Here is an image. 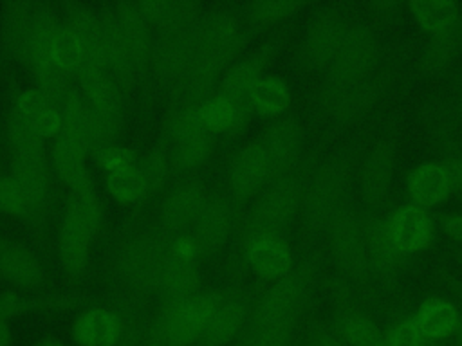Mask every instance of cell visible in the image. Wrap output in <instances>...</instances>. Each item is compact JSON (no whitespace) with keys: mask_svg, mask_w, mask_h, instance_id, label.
<instances>
[{"mask_svg":"<svg viewBox=\"0 0 462 346\" xmlns=\"http://www.w3.org/2000/svg\"><path fill=\"white\" fill-rule=\"evenodd\" d=\"M114 9L130 52L137 77L143 79L150 72L152 54H153V27L141 14L135 0H117Z\"/></svg>","mask_w":462,"mask_h":346,"instance_id":"25","label":"cell"},{"mask_svg":"<svg viewBox=\"0 0 462 346\" xmlns=\"http://www.w3.org/2000/svg\"><path fill=\"white\" fill-rule=\"evenodd\" d=\"M350 25L334 7H323L309 20L301 45L300 61L310 70H327L343 45Z\"/></svg>","mask_w":462,"mask_h":346,"instance_id":"11","label":"cell"},{"mask_svg":"<svg viewBox=\"0 0 462 346\" xmlns=\"http://www.w3.org/2000/svg\"><path fill=\"white\" fill-rule=\"evenodd\" d=\"M372 7H374V13L377 14V18H383V20H390L397 14L395 2H375V4H372Z\"/></svg>","mask_w":462,"mask_h":346,"instance_id":"54","label":"cell"},{"mask_svg":"<svg viewBox=\"0 0 462 346\" xmlns=\"http://www.w3.org/2000/svg\"><path fill=\"white\" fill-rule=\"evenodd\" d=\"M143 346H159V344H157V342H155V341H152V339H150V337H146V342H144V344H143Z\"/></svg>","mask_w":462,"mask_h":346,"instance_id":"59","label":"cell"},{"mask_svg":"<svg viewBox=\"0 0 462 346\" xmlns=\"http://www.w3.org/2000/svg\"><path fill=\"white\" fill-rule=\"evenodd\" d=\"M346 187L348 166L345 160H327L314 169V173L303 184L300 207L307 231H328L334 218L346 207Z\"/></svg>","mask_w":462,"mask_h":346,"instance_id":"8","label":"cell"},{"mask_svg":"<svg viewBox=\"0 0 462 346\" xmlns=\"http://www.w3.org/2000/svg\"><path fill=\"white\" fill-rule=\"evenodd\" d=\"M13 344V330L9 321H0V346H11Z\"/></svg>","mask_w":462,"mask_h":346,"instance_id":"55","label":"cell"},{"mask_svg":"<svg viewBox=\"0 0 462 346\" xmlns=\"http://www.w3.org/2000/svg\"><path fill=\"white\" fill-rule=\"evenodd\" d=\"M0 279L29 292L43 290L49 283L47 270L34 250L7 236H0Z\"/></svg>","mask_w":462,"mask_h":346,"instance_id":"21","label":"cell"},{"mask_svg":"<svg viewBox=\"0 0 462 346\" xmlns=\"http://www.w3.org/2000/svg\"><path fill=\"white\" fill-rule=\"evenodd\" d=\"M215 142H217V135L208 130L195 132L171 141V153H170L171 169L182 175H188L199 169L213 153Z\"/></svg>","mask_w":462,"mask_h":346,"instance_id":"39","label":"cell"},{"mask_svg":"<svg viewBox=\"0 0 462 346\" xmlns=\"http://www.w3.org/2000/svg\"><path fill=\"white\" fill-rule=\"evenodd\" d=\"M363 232L368 254L370 272L379 278H390L401 265V254L397 252L386 227V220L377 218L374 213H366L363 218Z\"/></svg>","mask_w":462,"mask_h":346,"instance_id":"34","label":"cell"},{"mask_svg":"<svg viewBox=\"0 0 462 346\" xmlns=\"http://www.w3.org/2000/svg\"><path fill=\"white\" fill-rule=\"evenodd\" d=\"M251 305L240 292L224 294L222 303L211 315L197 346H227L231 344L249 323Z\"/></svg>","mask_w":462,"mask_h":346,"instance_id":"29","label":"cell"},{"mask_svg":"<svg viewBox=\"0 0 462 346\" xmlns=\"http://www.w3.org/2000/svg\"><path fill=\"white\" fill-rule=\"evenodd\" d=\"M292 96L291 88L285 83V79L278 76L265 74L249 92L247 103L253 114L260 117H269V119H278L282 117L289 106H291Z\"/></svg>","mask_w":462,"mask_h":346,"instance_id":"38","label":"cell"},{"mask_svg":"<svg viewBox=\"0 0 462 346\" xmlns=\"http://www.w3.org/2000/svg\"><path fill=\"white\" fill-rule=\"evenodd\" d=\"M34 9L36 2L32 0H7L2 4L0 50L5 58L22 65L27 61Z\"/></svg>","mask_w":462,"mask_h":346,"instance_id":"26","label":"cell"},{"mask_svg":"<svg viewBox=\"0 0 462 346\" xmlns=\"http://www.w3.org/2000/svg\"><path fill=\"white\" fill-rule=\"evenodd\" d=\"M428 346H442V344H437V342H428Z\"/></svg>","mask_w":462,"mask_h":346,"instance_id":"61","label":"cell"},{"mask_svg":"<svg viewBox=\"0 0 462 346\" xmlns=\"http://www.w3.org/2000/svg\"><path fill=\"white\" fill-rule=\"evenodd\" d=\"M460 317L458 308L444 297H430L422 301L415 314V321L428 342H437L453 335Z\"/></svg>","mask_w":462,"mask_h":346,"instance_id":"37","label":"cell"},{"mask_svg":"<svg viewBox=\"0 0 462 346\" xmlns=\"http://www.w3.org/2000/svg\"><path fill=\"white\" fill-rule=\"evenodd\" d=\"M245 265L262 279L278 281L292 270V252L283 236H258L242 241Z\"/></svg>","mask_w":462,"mask_h":346,"instance_id":"28","label":"cell"},{"mask_svg":"<svg viewBox=\"0 0 462 346\" xmlns=\"http://www.w3.org/2000/svg\"><path fill=\"white\" fill-rule=\"evenodd\" d=\"M14 112L42 139H54L61 130L60 105L36 86L23 88L13 101Z\"/></svg>","mask_w":462,"mask_h":346,"instance_id":"30","label":"cell"},{"mask_svg":"<svg viewBox=\"0 0 462 346\" xmlns=\"http://www.w3.org/2000/svg\"><path fill=\"white\" fill-rule=\"evenodd\" d=\"M209 198L199 177H184L164 195L159 207V227L171 238L188 234Z\"/></svg>","mask_w":462,"mask_h":346,"instance_id":"13","label":"cell"},{"mask_svg":"<svg viewBox=\"0 0 462 346\" xmlns=\"http://www.w3.org/2000/svg\"><path fill=\"white\" fill-rule=\"evenodd\" d=\"M204 13L206 5L199 0H166L164 11L155 25L157 34L189 31L199 23Z\"/></svg>","mask_w":462,"mask_h":346,"instance_id":"44","label":"cell"},{"mask_svg":"<svg viewBox=\"0 0 462 346\" xmlns=\"http://www.w3.org/2000/svg\"><path fill=\"white\" fill-rule=\"evenodd\" d=\"M377 38L365 23L350 25L337 56L325 72L318 90V103H323L356 85L375 72Z\"/></svg>","mask_w":462,"mask_h":346,"instance_id":"7","label":"cell"},{"mask_svg":"<svg viewBox=\"0 0 462 346\" xmlns=\"http://www.w3.org/2000/svg\"><path fill=\"white\" fill-rule=\"evenodd\" d=\"M128 319L103 305L83 308L72 323V339L78 346H119L128 330Z\"/></svg>","mask_w":462,"mask_h":346,"instance_id":"22","label":"cell"},{"mask_svg":"<svg viewBox=\"0 0 462 346\" xmlns=\"http://www.w3.org/2000/svg\"><path fill=\"white\" fill-rule=\"evenodd\" d=\"M105 187L108 195L123 205H134L150 195V187L139 168V162L108 171Z\"/></svg>","mask_w":462,"mask_h":346,"instance_id":"42","label":"cell"},{"mask_svg":"<svg viewBox=\"0 0 462 346\" xmlns=\"http://www.w3.org/2000/svg\"><path fill=\"white\" fill-rule=\"evenodd\" d=\"M236 202L222 193L209 195L200 216L191 229V236L200 256L217 254L227 243L236 227Z\"/></svg>","mask_w":462,"mask_h":346,"instance_id":"19","label":"cell"},{"mask_svg":"<svg viewBox=\"0 0 462 346\" xmlns=\"http://www.w3.org/2000/svg\"><path fill=\"white\" fill-rule=\"evenodd\" d=\"M222 299L220 290H200L180 303L161 305L146 337L159 346H197Z\"/></svg>","mask_w":462,"mask_h":346,"instance_id":"4","label":"cell"},{"mask_svg":"<svg viewBox=\"0 0 462 346\" xmlns=\"http://www.w3.org/2000/svg\"><path fill=\"white\" fill-rule=\"evenodd\" d=\"M249 41V32L244 31L235 41L222 47L197 49L195 61L186 77L170 90V110L197 106L215 94L227 68L238 59Z\"/></svg>","mask_w":462,"mask_h":346,"instance_id":"6","label":"cell"},{"mask_svg":"<svg viewBox=\"0 0 462 346\" xmlns=\"http://www.w3.org/2000/svg\"><path fill=\"white\" fill-rule=\"evenodd\" d=\"M328 240L332 256L350 279L363 283L370 274L363 222L357 213L345 207L328 227Z\"/></svg>","mask_w":462,"mask_h":346,"instance_id":"12","label":"cell"},{"mask_svg":"<svg viewBox=\"0 0 462 346\" xmlns=\"http://www.w3.org/2000/svg\"><path fill=\"white\" fill-rule=\"evenodd\" d=\"M137 339H139L137 328L130 323V324H128V330H126V335H125V339L121 341L119 346H137Z\"/></svg>","mask_w":462,"mask_h":346,"instance_id":"56","label":"cell"},{"mask_svg":"<svg viewBox=\"0 0 462 346\" xmlns=\"http://www.w3.org/2000/svg\"><path fill=\"white\" fill-rule=\"evenodd\" d=\"M305 7L301 0H254L245 5V18L253 27H271L294 16Z\"/></svg>","mask_w":462,"mask_h":346,"instance_id":"45","label":"cell"},{"mask_svg":"<svg viewBox=\"0 0 462 346\" xmlns=\"http://www.w3.org/2000/svg\"><path fill=\"white\" fill-rule=\"evenodd\" d=\"M269 164L271 180L292 173L303 146V133L300 123L291 115L273 119L260 139Z\"/></svg>","mask_w":462,"mask_h":346,"instance_id":"23","label":"cell"},{"mask_svg":"<svg viewBox=\"0 0 462 346\" xmlns=\"http://www.w3.org/2000/svg\"><path fill=\"white\" fill-rule=\"evenodd\" d=\"M462 52V18L449 31L430 38L420 54L419 67L424 76L437 77L444 74L458 59Z\"/></svg>","mask_w":462,"mask_h":346,"instance_id":"36","label":"cell"},{"mask_svg":"<svg viewBox=\"0 0 462 346\" xmlns=\"http://www.w3.org/2000/svg\"><path fill=\"white\" fill-rule=\"evenodd\" d=\"M92 299L76 294H22L18 290L0 292V321H11L16 315L45 310H69L81 308Z\"/></svg>","mask_w":462,"mask_h":346,"instance_id":"33","label":"cell"},{"mask_svg":"<svg viewBox=\"0 0 462 346\" xmlns=\"http://www.w3.org/2000/svg\"><path fill=\"white\" fill-rule=\"evenodd\" d=\"M5 141L9 146V175L20 186L32 209L36 223L43 220L51 196V155L42 139L23 119L9 108L5 117Z\"/></svg>","mask_w":462,"mask_h":346,"instance_id":"1","label":"cell"},{"mask_svg":"<svg viewBox=\"0 0 462 346\" xmlns=\"http://www.w3.org/2000/svg\"><path fill=\"white\" fill-rule=\"evenodd\" d=\"M34 346H67V344L61 342V341H58V339H43V341L36 342Z\"/></svg>","mask_w":462,"mask_h":346,"instance_id":"57","label":"cell"},{"mask_svg":"<svg viewBox=\"0 0 462 346\" xmlns=\"http://www.w3.org/2000/svg\"><path fill=\"white\" fill-rule=\"evenodd\" d=\"M383 346H428V339L420 332L415 317H406L384 332Z\"/></svg>","mask_w":462,"mask_h":346,"instance_id":"48","label":"cell"},{"mask_svg":"<svg viewBox=\"0 0 462 346\" xmlns=\"http://www.w3.org/2000/svg\"><path fill=\"white\" fill-rule=\"evenodd\" d=\"M0 213L14 220L36 225L29 200L9 173L0 175Z\"/></svg>","mask_w":462,"mask_h":346,"instance_id":"46","label":"cell"},{"mask_svg":"<svg viewBox=\"0 0 462 346\" xmlns=\"http://www.w3.org/2000/svg\"><path fill=\"white\" fill-rule=\"evenodd\" d=\"M101 29V59L108 76L117 83L123 94H130L139 77L134 68L126 41L114 9V4H103L97 9Z\"/></svg>","mask_w":462,"mask_h":346,"instance_id":"16","label":"cell"},{"mask_svg":"<svg viewBox=\"0 0 462 346\" xmlns=\"http://www.w3.org/2000/svg\"><path fill=\"white\" fill-rule=\"evenodd\" d=\"M76 79L79 85V92L83 94L87 105L94 114L123 123L125 94L106 70L87 72L78 76Z\"/></svg>","mask_w":462,"mask_h":346,"instance_id":"32","label":"cell"},{"mask_svg":"<svg viewBox=\"0 0 462 346\" xmlns=\"http://www.w3.org/2000/svg\"><path fill=\"white\" fill-rule=\"evenodd\" d=\"M442 227L444 231L455 238V240H460L462 241V213H453V214H448L442 222Z\"/></svg>","mask_w":462,"mask_h":346,"instance_id":"53","label":"cell"},{"mask_svg":"<svg viewBox=\"0 0 462 346\" xmlns=\"http://www.w3.org/2000/svg\"><path fill=\"white\" fill-rule=\"evenodd\" d=\"M440 164L444 166L453 191H457L462 196V150L458 144H451L439 150Z\"/></svg>","mask_w":462,"mask_h":346,"instance_id":"50","label":"cell"},{"mask_svg":"<svg viewBox=\"0 0 462 346\" xmlns=\"http://www.w3.org/2000/svg\"><path fill=\"white\" fill-rule=\"evenodd\" d=\"M271 182V164L258 141L240 146L227 166V186L235 202H245L256 196Z\"/></svg>","mask_w":462,"mask_h":346,"instance_id":"18","label":"cell"},{"mask_svg":"<svg viewBox=\"0 0 462 346\" xmlns=\"http://www.w3.org/2000/svg\"><path fill=\"white\" fill-rule=\"evenodd\" d=\"M139 168L148 182L150 187V195L161 191L166 182H168V175L171 171V162H170V155L161 148H153L150 150L143 160H139Z\"/></svg>","mask_w":462,"mask_h":346,"instance_id":"47","label":"cell"},{"mask_svg":"<svg viewBox=\"0 0 462 346\" xmlns=\"http://www.w3.org/2000/svg\"><path fill=\"white\" fill-rule=\"evenodd\" d=\"M197 114L204 128L217 137L222 133L229 137L240 135L253 117L249 105H240L220 92L197 105Z\"/></svg>","mask_w":462,"mask_h":346,"instance_id":"31","label":"cell"},{"mask_svg":"<svg viewBox=\"0 0 462 346\" xmlns=\"http://www.w3.org/2000/svg\"><path fill=\"white\" fill-rule=\"evenodd\" d=\"M408 195L415 205L424 209L442 204L451 193L449 177L440 162H422L415 166L406 180Z\"/></svg>","mask_w":462,"mask_h":346,"instance_id":"35","label":"cell"},{"mask_svg":"<svg viewBox=\"0 0 462 346\" xmlns=\"http://www.w3.org/2000/svg\"><path fill=\"white\" fill-rule=\"evenodd\" d=\"M395 155V142L390 137H384L374 142V146L365 157L359 175V189L365 204L370 209L383 207L392 191Z\"/></svg>","mask_w":462,"mask_h":346,"instance_id":"20","label":"cell"},{"mask_svg":"<svg viewBox=\"0 0 462 346\" xmlns=\"http://www.w3.org/2000/svg\"><path fill=\"white\" fill-rule=\"evenodd\" d=\"M199 258L200 252L191 232L171 240L166 267L157 290L161 305L180 303L202 290Z\"/></svg>","mask_w":462,"mask_h":346,"instance_id":"10","label":"cell"},{"mask_svg":"<svg viewBox=\"0 0 462 346\" xmlns=\"http://www.w3.org/2000/svg\"><path fill=\"white\" fill-rule=\"evenodd\" d=\"M388 74H372L359 85L318 103L325 115L337 126H350L363 121L384 97L388 88Z\"/></svg>","mask_w":462,"mask_h":346,"instance_id":"15","label":"cell"},{"mask_svg":"<svg viewBox=\"0 0 462 346\" xmlns=\"http://www.w3.org/2000/svg\"><path fill=\"white\" fill-rule=\"evenodd\" d=\"M310 279L312 269L305 265L273 281L251 308L245 330L260 326H296L309 294Z\"/></svg>","mask_w":462,"mask_h":346,"instance_id":"9","label":"cell"},{"mask_svg":"<svg viewBox=\"0 0 462 346\" xmlns=\"http://www.w3.org/2000/svg\"><path fill=\"white\" fill-rule=\"evenodd\" d=\"M455 337H457V344H458V346H462V317H460V321H458V326H457Z\"/></svg>","mask_w":462,"mask_h":346,"instance_id":"58","label":"cell"},{"mask_svg":"<svg viewBox=\"0 0 462 346\" xmlns=\"http://www.w3.org/2000/svg\"><path fill=\"white\" fill-rule=\"evenodd\" d=\"M309 344L310 346H346L334 330L316 323L309 330Z\"/></svg>","mask_w":462,"mask_h":346,"instance_id":"52","label":"cell"},{"mask_svg":"<svg viewBox=\"0 0 462 346\" xmlns=\"http://www.w3.org/2000/svg\"><path fill=\"white\" fill-rule=\"evenodd\" d=\"M282 45H283V36L276 34L271 40L258 45L249 54H245L244 58L236 59L224 74L217 92L224 94L226 97L240 105H249L247 96L251 88L265 76V70L271 67V63L278 56Z\"/></svg>","mask_w":462,"mask_h":346,"instance_id":"17","label":"cell"},{"mask_svg":"<svg viewBox=\"0 0 462 346\" xmlns=\"http://www.w3.org/2000/svg\"><path fill=\"white\" fill-rule=\"evenodd\" d=\"M348 346H383L384 333L375 321L359 310H343L334 319L332 328Z\"/></svg>","mask_w":462,"mask_h":346,"instance_id":"41","label":"cell"},{"mask_svg":"<svg viewBox=\"0 0 462 346\" xmlns=\"http://www.w3.org/2000/svg\"><path fill=\"white\" fill-rule=\"evenodd\" d=\"M303 184L294 173L271 180L242 222V241L258 236H283L301 207Z\"/></svg>","mask_w":462,"mask_h":346,"instance_id":"5","label":"cell"},{"mask_svg":"<svg viewBox=\"0 0 462 346\" xmlns=\"http://www.w3.org/2000/svg\"><path fill=\"white\" fill-rule=\"evenodd\" d=\"M388 234L401 256L424 250L433 238V220L428 209L406 204L397 207L386 220Z\"/></svg>","mask_w":462,"mask_h":346,"instance_id":"24","label":"cell"},{"mask_svg":"<svg viewBox=\"0 0 462 346\" xmlns=\"http://www.w3.org/2000/svg\"><path fill=\"white\" fill-rule=\"evenodd\" d=\"M195 27L180 32L157 34L150 72L161 86L173 90L189 72L197 56Z\"/></svg>","mask_w":462,"mask_h":346,"instance_id":"14","label":"cell"},{"mask_svg":"<svg viewBox=\"0 0 462 346\" xmlns=\"http://www.w3.org/2000/svg\"><path fill=\"white\" fill-rule=\"evenodd\" d=\"M88 157H90L88 148L78 139L61 132L52 139V144H51L52 171L70 191L94 187V180L88 169Z\"/></svg>","mask_w":462,"mask_h":346,"instance_id":"27","label":"cell"},{"mask_svg":"<svg viewBox=\"0 0 462 346\" xmlns=\"http://www.w3.org/2000/svg\"><path fill=\"white\" fill-rule=\"evenodd\" d=\"M296 326L247 328L244 346H291Z\"/></svg>","mask_w":462,"mask_h":346,"instance_id":"49","label":"cell"},{"mask_svg":"<svg viewBox=\"0 0 462 346\" xmlns=\"http://www.w3.org/2000/svg\"><path fill=\"white\" fill-rule=\"evenodd\" d=\"M408 9L430 38L449 31L462 18L458 4L453 0H411L408 2Z\"/></svg>","mask_w":462,"mask_h":346,"instance_id":"40","label":"cell"},{"mask_svg":"<svg viewBox=\"0 0 462 346\" xmlns=\"http://www.w3.org/2000/svg\"><path fill=\"white\" fill-rule=\"evenodd\" d=\"M455 290L462 296V283H455Z\"/></svg>","mask_w":462,"mask_h":346,"instance_id":"60","label":"cell"},{"mask_svg":"<svg viewBox=\"0 0 462 346\" xmlns=\"http://www.w3.org/2000/svg\"><path fill=\"white\" fill-rule=\"evenodd\" d=\"M171 240L161 227L143 229L126 238L116 256L119 281L137 294L157 292Z\"/></svg>","mask_w":462,"mask_h":346,"instance_id":"3","label":"cell"},{"mask_svg":"<svg viewBox=\"0 0 462 346\" xmlns=\"http://www.w3.org/2000/svg\"><path fill=\"white\" fill-rule=\"evenodd\" d=\"M51 58H52L54 67L61 74H65L69 79L76 77L85 63L83 41H81L79 34L76 32V29L72 25H69L63 18H61L60 31L52 43Z\"/></svg>","mask_w":462,"mask_h":346,"instance_id":"43","label":"cell"},{"mask_svg":"<svg viewBox=\"0 0 462 346\" xmlns=\"http://www.w3.org/2000/svg\"><path fill=\"white\" fill-rule=\"evenodd\" d=\"M96 162L108 173L112 169H117V168H123V166H130V164H137V159L134 155L132 150L125 148V146H112V148H106L99 153L94 155Z\"/></svg>","mask_w":462,"mask_h":346,"instance_id":"51","label":"cell"},{"mask_svg":"<svg viewBox=\"0 0 462 346\" xmlns=\"http://www.w3.org/2000/svg\"><path fill=\"white\" fill-rule=\"evenodd\" d=\"M101 222L103 205L94 187L69 191L58 225V258L70 279L85 274Z\"/></svg>","mask_w":462,"mask_h":346,"instance_id":"2","label":"cell"}]
</instances>
